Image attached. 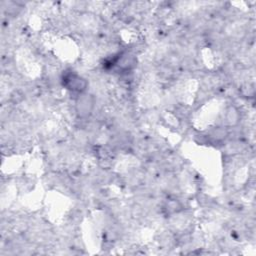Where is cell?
Masks as SVG:
<instances>
[{
	"label": "cell",
	"instance_id": "1",
	"mask_svg": "<svg viewBox=\"0 0 256 256\" xmlns=\"http://www.w3.org/2000/svg\"><path fill=\"white\" fill-rule=\"evenodd\" d=\"M76 113L80 118L88 117L94 107V98L90 94H81L76 101Z\"/></svg>",
	"mask_w": 256,
	"mask_h": 256
},
{
	"label": "cell",
	"instance_id": "2",
	"mask_svg": "<svg viewBox=\"0 0 256 256\" xmlns=\"http://www.w3.org/2000/svg\"><path fill=\"white\" fill-rule=\"evenodd\" d=\"M67 85H68V88L73 90V91H83L85 88V81L80 78L77 75H69L67 78Z\"/></svg>",
	"mask_w": 256,
	"mask_h": 256
}]
</instances>
